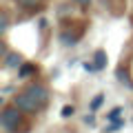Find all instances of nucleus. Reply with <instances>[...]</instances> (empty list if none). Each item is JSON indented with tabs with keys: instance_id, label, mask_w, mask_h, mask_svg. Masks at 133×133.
Instances as JSON below:
<instances>
[{
	"instance_id": "13",
	"label": "nucleus",
	"mask_w": 133,
	"mask_h": 133,
	"mask_svg": "<svg viewBox=\"0 0 133 133\" xmlns=\"http://www.w3.org/2000/svg\"><path fill=\"white\" fill-rule=\"evenodd\" d=\"M78 5H82V7H87V5H91V0H76Z\"/></svg>"
},
{
	"instance_id": "9",
	"label": "nucleus",
	"mask_w": 133,
	"mask_h": 133,
	"mask_svg": "<svg viewBox=\"0 0 133 133\" xmlns=\"http://www.w3.org/2000/svg\"><path fill=\"white\" fill-rule=\"evenodd\" d=\"M73 111H76V109H73V107L71 104H66V107H62V111H60V115H62V118H71V115H73Z\"/></svg>"
},
{
	"instance_id": "11",
	"label": "nucleus",
	"mask_w": 133,
	"mask_h": 133,
	"mask_svg": "<svg viewBox=\"0 0 133 133\" xmlns=\"http://www.w3.org/2000/svg\"><path fill=\"white\" fill-rule=\"evenodd\" d=\"M7 27H9V16H7V11H2V20H0V31H7Z\"/></svg>"
},
{
	"instance_id": "7",
	"label": "nucleus",
	"mask_w": 133,
	"mask_h": 133,
	"mask_svg": "<svg viewBox=\"0 0 133 133\" xmlns=\"http://www.w3.org/2000/svg\"><path fill=\"white\" fill-rule=\"evenodd\" d=\"M33 71H36V64H22V66H20V71H18V76L20 78H27V76H31Z\"/></svg>"
},
{
	"instance_id": "4",
	"label": "nucleus",
	"mask_w": 133,
	"mask_h": 133,
	"mask_svg": "<svg viewBox=\"0 0 133 133\" xmlns=\"http://www.w3.org/2000/svg\"><path fill=\"white\" fill-rule=\"evenodd\" d=\"M5 66L7 69H20V66H22V56H20L18 51L5 53Z\"/></svg>"
},
{
	"instance_id": "12",
	"label": "nucleus",
	"mask_w": 133,
	"mask_h": 133,
	"mask_svg": "<svg viewBox=\"0 0 133 133\" xmlns=\"http://www.w3.org/2000/svg\"><path fill=\"white\" fill-rule=\"evenodd\" d=\"M84 124H89V127H91V124H95V118H93V115H87V118H84Z\"/></svg>"
},
{
	"instance_id": "5",
	"label": "nucleus",
	"mask_w": 133,
	"mask_h": 133,
	"mask_svg": "<svg viewBox=\"0 0 133 133\" xmlns=\"http://www.w3.org/2000/svg\"><path fill=\"white\" fill-rule=\"evenodd\" d=\"M93 64L98 66V71H100V69H104V66H107V51L98 49V51H95V56H93Z\"/></svg>"
},
{
	"instance_id": "1",
	"label": "nucleus",
	"mask_w": 133,
	"mask_h": 133,
	"mask_svg": "<svg viewBox=\"0 0 133 133\" xmlns=\"http://www.w3.org/2000/svg\"><path fill=\"white\" fill-rule=\"evenodd\" d=\"M22 111L18 109L16 104H9L5 107V109L0 111V124H2V129H5L7 133H16L20 127V122H22Z\"/></svg>"
},
{
	"instance_id": "8",
	"label": "nucleus",
	"mask_w": 133,
	"mask_h": 133,
	"mask_svg": "<svg viewBox=\"0 0 133 133\" xmlns=\"http://www.w3.org/2000/svg\"><path fill=\"white\" fill-rule=\"evenodd\" d=\"M102 102H104V93H98L93 100H91V109H93V111L100 109V107H102Z\"/></svg>"
},
{
	"instance_id": "6",
	"label": "nucleus",
	"mask_w": 133,
	"mask_h": 133,
	"mask_svg": "<svg viewBox=\"0 0 133 133\" xmlns=\"http://www.w3.org/2000/svg\"><path fill=\"white\" fill-rule=\"evenodd\" d=\"M22 9H38V7H42L44 0H16Z\"/></svg>"
},
{
	"instance_id": "3",
	"label": "nucleus",
	"mask_w": 133,
	"mask_h": 133,
	"mask_svg": "<svg viewBox=\"0 0 133 133\" xmlns=\"http://www.w3.org/2000/svg\"><path fill=\"white\" fill-rule=\"evenodd\" d=\"M24 93L31 95V98L38 102L40 109L47 104V100H49V91H47V87H42V84H29L27 89H24Z\"/></svg>"
},
{
	"instance_id": "2",
	"label": "nucleus",
	"mask_w": 133,
	"mask_h": 133,
	"mask_svg": "<svg viewBox=\"0 0 133 133\" xmlns=\"http://www.w3.org/2000/svg\"><path fill=\"white\" fill-rule=\"evenodd\" d=\"M14 104L18 107L20 111H24V113H31V111H38V109H40L38 102H36L29 93H24V91H20V93L14 98Z\"/></svg>"
},
{
	"instance_id": "10",
	"label": "nucleus",
	"mask_w": 133,
	"mask_h": 133,
	"mask_svg": "<svg viewBox=\"0 0 133 133\" xmlns=\"http://www.w3.org/2000/svg\"><path fill=\"white\" fill-rule=\"evenodd\" d=\"M122 113V107H115L113 111H111L109 115H107V120H109V122H115V120H118V115Z\"/></svg>"
}]
</instances>
